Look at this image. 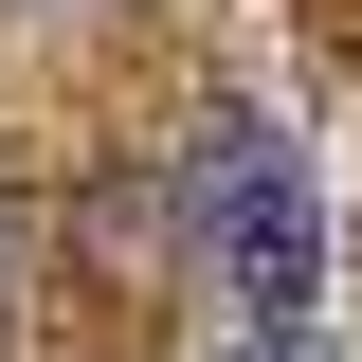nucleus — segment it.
Masks as SVG:
<instances>
[{"instance_id":"nucleus-1","label":"nucleus","mask_w":362,"mask_h":362,"mask_svg":"<svg viewBox=\"0 0 362 362\" xmlns=\"http://www.w3.org/2000/svg\"><path fill=\"white\" fill-rule=\"evenodd\" d=\"M181 218H199V272H218V308L254 326H308L326 308V181H308V145L290 127H199V181H181Z\"/></svg>"},{"instance_id":"nucleus-2","label":"nucleus","mask_w":362,"mask_h":362,"mask_svg":"<svg viewBox=\"0 0 362 362\" xmlns=\"http://www.w3.org/2000/svg\"><path fill=\"white\" fill-rule=\"evenodd\" d=\"M235 362H326V326H272V344H235Z\"/></svg>"}]
</instances>
